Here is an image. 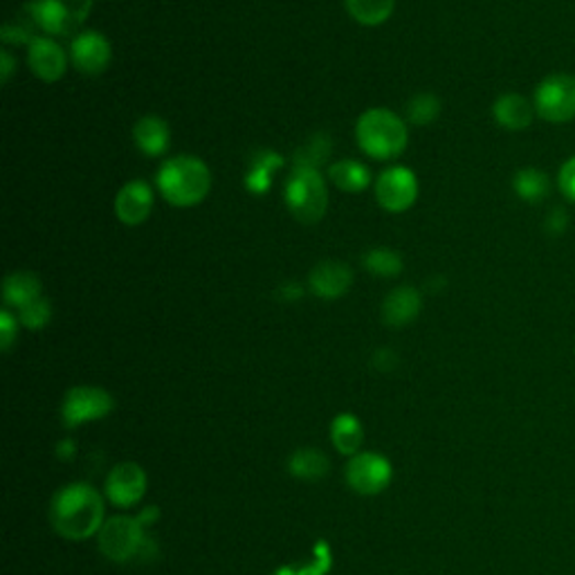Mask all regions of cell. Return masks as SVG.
Instances as JSON below:
<instances>
[{
    "instance_id": "obj_29",
    "label": "cell",
    "mask_w": 575,
    "mask_h": 575,
    "mask_svg": "<svg viewBox=\"0 0 575 575\" xmlns=\"http://www.w3.org/2000/svg\"><path fill=\"white\" fill-rule=\"evenodd\" d=\"M362 266L375 277H398L405 268L403 255L392 248H371L362 257Z\"/></svg>"
},
{
    "instance_id": "obj_10",
    "label": "cell",
    "mask_w": 575,
    "mask_h": 575,
    "mask_svg": "<svg viewBox=\"0 0 575 575\" xmlns=\"http://www.w3.org/2000/svg\"><path fill=\"white\" fill-rule=\"evenodd\" d=\"M347 482L360 495H377L392 482V463L375 452H358L347 465Z\"/></svg>"
},
{
    "instance_id": "obj_5",
    "label": "cell",
    "mask_w": 575,
    "mask_h": 575,
    "mask_svg": "<svg viewBox=\"0 0 575 575\" xmlns=\"http://www.w3.org/2000/svg\"><path fill=\"white\" fill-rule=\"evenodd\" d=\"M94 0H30L27 10L43 36H77Z\"/></svg>"
},
{
    "instance_id": "obj_31",
    "label": "cell",
    "mask_w": 575,
    "mask_h": 575,
    "mask_svg": "<svg viewBox=\"0 0 575 575\" xmlns=\"http://www.w3.org/2000/svg\"><path fill=\"white\" fill-rule=\"evenodd\" d=\"M557 184H560L562 194L566 196V201L575 205V156H571V158L560 167Z\"/></svg>"
},
{
    "instance_id": "obj_24",
    "label": "cell",
    "mask_w": 575,
    "mask_h": 575,
    "mask_svg": "<svg viewBox=\"0 0 575 575\" xmlns=\"http://www.w3.org/2000/svg\"><path fill=\"white\" fill-rule=\"evenodd\" d=\"M330 439H332V446L338 448L342 454L356 456L362 448V441H364L362 422L353 414H340L338 418L332 420Z\"/></svg>"
},
{
    "instance_id": "obj_36",
    "label": "cell",
    "mask_w": 575,
    "mask_h": 575,
    "mask_svg": "<svg viewBox=\"0 0 575 575\" xmlns=\"http://www.w3.org/2000/svg\"><path fill=\"white\" fill-rule=\"evenodd\" d=\"M14 70H16V61L10 55L8 47H3V53H0V75H3V83H8L12 79Z\"/></svg>"
},
{
    "instance_id": "obj_16",
    "label": "cell",
    "mask_w": 575,
    "mask_h": 575,
    "mask_svg": "<svg viewBox=\"0 0 575 575\" xmlns=\"http://www.w3.org/2000/svg\"><path fill=\"white\" fill-rule=\"evenodd\" d=\"M422 311V295L414 285H398L382 302V322L392 328L407 326L418 319Z\"/></svg>"
},
{
    "instance_id": "obj_12",
    "label": "cell",
    "mask_w": 575,
    "mask_h": 575,
    "mask_svg": "<svg viewBox=\"0 0 575 575\" xmlns=\"http://www.w3.org/2000/svg\"><path fill=\"white\" fill-rule=\"evenodd\" d=\"M147 493V472L137 463L124 461L117 463L106 476V497L117 508H131L139 504Z\"/></svg>"
},
{
    "instance_id": "obj_22",
    "label": "cell",
    "mask_w": 575,
    "mask_h": 575,
    "mask_svg": "<svg viewBox=\"0 0 575 575\" xmlns=\"http://www.w3.org/2000/svg\"><path fill=\"white\" fill-rule=\"evenodd\" d=\"M512 189L519 201L538 205L551 194V178L538 167H523L512 176Z\"/></svg>"
},
{
    "instance_id": "obj_14",
    "label": "cell",
    "mask_w": 575,
    "mask_h": 575,
    "mask_svg": "<svg viewBox=\"0 0 575 575\" xmlns=\"http://www.w3.org/2000/svg\"><path fill=\"white\" fill-rule=\"evenodd\" d=\"M156 196L149 182L131 180L126 182L115 196V216L126 227H137L147 221L154 212Z\"/></svg>"
},
{
    "instance_id": "obj_32",
    "label": "cell",
    "mask_w": 575,
    "mask_h": 575,
    "mask_svg": "<svg viewBox=\"0 0 575 575\" xmlns=\"http://www.w3.org/2000/svg\"><path fill=\"white\" fill-rule=\"evenodd\" d=\"M16 332H19V317H14L8 308L0 313V342H3V349L8 351L14 340H16Z\"/></svg>"
},
{
    "instance_id": "obj_13",
    "label": "cell",
    "mask_w": 575,
    "mask_h": 575,
    "mask_svg": "<svg viewBox=\"0 0 575 575\" xmlns=\"http://www.w3.org/2000/svg\"><path fill=\"white\" fill-rule=\"evenodd\" d=\"M30 70L45 83L59 81L70 64V55L53 36H38L27 47Z\"/></svg>"
},
{
    "instance_id": "obj_34",
    "label": "cell",
    "mask_w": 575,
    "mask_h": 575,
    "mask_svg": "<svg viewBox=\"0 0 575 575\" xmlns=\"http://www.w3.org/2000/svg\"><path fill=\"white\" fill-rule=\"evenodd\" d=\"M566 227H568V214L562 207L551 210L546 216V232L553 236H560L566 232Z\"/></svg>"
},
{
    "instance_id": "obj_8",
    "label": "cell",
    "mask_w": 575,
    "mask_h": 575,
    "mask_svg": "<svg viewBox=\"0 0 575 575\" xmlns=\"http://www.w3.org/2000/svg\"><path fill=\"white\" fill-rule=\"evenodd\" d=\"M377 205L390 214H403L418 201V178L407 167H390L382 171L373 184Z\"/></svg>"
},
{
    "instance_id": "obj_1",
    "label": "cell",
    "mask_w": 575,
    "mask_h": 575,
    "mask_svg": "<svg viewBox=\"0 0 575 575\" xmlns=\"http://www.w3.org/2000/svg\"><path fill=\"white\" fill-rule=\"evenodd\" d=\"M50 519L66 540H88L104 526V499L88 484H70L61 488L50 508Z\"/></svg>"
},
{
    "instance_id": "obj_21",
    "label": "cell",
    "mask_w": 575,
    "mask_h": 575,
    "mask_svg": "<svg viewBox=\"0 0 575 575\" xmlns=\"http://www.w3.org/2000/svg\"><path fill=\"white\" fill-rule=\"evenodd\" d=\"M328 180L338 189L347 191V194H362L364 189L371 187L373 176L367 165H362L360 160L347 158V160H340L328 167Z\"/></svg>"
},
{
    "instance_id": "obj_30",
    "label": "cell",
    "mask_w": 575,
    "mask_h": 575,
    "mask_svg": "<svg viewBox=\"0 0 575 575\" xmlns=\"http://www.w3.org/2000/svg\"><path fill=\"white\" fill-rule=\"evenodd\" d=\"M50 319H53V306L45 297H38L19 311V322L30 330H41L43 326L50 324Z\"/></svg>"
},
{
    "instance_id": "obj_2",
    "label": "cell",
    "mask_w": 575,
    "mask_h": 575,
    "mask_svg": "<svg viewBox=\"0 0 575 575\" xmlns=\"http://www.w3.org/2000/svg\"><path fill=\"white\" fill-rule=\"evenodd\" d=\"M156 184L169 205L194 207L210 194L212 171L196 156H176L162 162Z\"/></svg>"
},
{
    "instance_id": "obj_27",
    "label": "cell",
    "mask_w": 575,
    "mask_h": 575,
    "mask_svg": "<svg viewBox=\"0 0 575 575\" xmlns=\"http://www.w3.org/2000/svg\"><path fill=\"white\" fill-rule=\"evenodd\" d=\"M38 32H41V30H38L36 21H34V16L30 14V10H27V5H25L23 10H19V12L3 25V30H0V36H3V41H5L8 45H27V47H30V43L41 36Z\"/></svg>"
},
{
    "instance_id": "obj_28",
    "label": "cell",
    "mask_w": 575,
    "mask_h": 575,
    "mask_svg": "<svg viewBox=\"0 0 575 575\" xmlns=\"http://www.w3.org/2000/svg\"><path fill=\"white\" fill-rule=\"evenodd\" d=\"M441 100L435 92H418L407 102L405 115L414 126H429L441 117Z\"/></svg>"
},
{
    "instance_id": "obj_35",
    "label": "cell",
    "mask_w": 575,
    "mask_h": 575,
    "mask_svg": "<svg viewBox=\"0 0 575 575\" xmlns=\"http://www.w3.org/2000/svg\"><path fill=\"white\" fill-rule=\"evenodd\" d=\"M373 364L377 371H392L398 364V356L392 349H377L373 353Z\"/></svg>"
},
{
    "instance_id": "obj_6",
    "label": "cell",
    "mask_w": 575,
    "mask_h": 575,
    "mask_svg": "<svg viewBox=\"0 0 575 575\" xmlns=\"http://www.w3.org/2000/svg\"><path fill=\"white\" fill-rule=\"evenodd\" d=\"M538 117L551 124H566L575 120V77L566 72L551 75L540 81L533 98Z\"/></svg>"
},
{
    "instance_id": "obj_23",
    "label": "cell",
    "mask_w": 575,
    "mask_h": 575,
    "mask_svg": "<svg viewBox=\"0 0 575 575\" xmlns=\"http://www.w3.org/2000/svg\"><path fill=\"white\" fill-rule=\"evenodd\" d=\"M347 12L364 27L387 23L396 10V0H345Z\"/></svg>"
},
{
    "instance_id": "obj_19",
    "label": "cell",
    "mask_w": 575,
    "mask_h": 575,
    "mask_svg": "<svg viewBox=\"0 0 575 575\" xmlns=\"http://www.w3.org/2000/svg\"><path fill=\"white\" fill-rule=\"evenodd\" d=\"M283 165H285V158L281 154H277L274 149L255 151L252 158H250L246 178H244L246 189L250 191L252 196H266L270 187H272L274 173L279 169H283Z\"/></svg>"
},
{
    "instance_id": "obj_25",
    "label": "cell",
    "mask_w": 575,
    "mask_h": 575,
    "mask_svg": "<svg viewBox=\"0 0 575 575\" xmlns=\"http://www.w3.org/2000/svg\"><path fill=\"white\" fill-rule=\"evenodd\" d=\"M328 456L319 452L317 448H300L291 461H288V470L304 482H317L324 474H328Z\"/></svg>"
},
{
    "instance_id": "obj_38",
    "label": "cell",
    "mask_w": 575,
    "mask_h": 575,
    "mask_svg": "<svg viewBox=\"0 0 575 575\" xmlns=\"http://www.w3.org/2000/svg\"><path fill=\"white\" fill-rule=\"evenodd\" d=\"M70 448H75V443H72V441H66V443L61 446V452H59V454H61V456H70V454H75V452H70Z\"/></svg>"
},
{
    "instance_id": "obj_3",
    "label": "cell",
    "mask_w": 575,
    "mask_h": 575,
    "mask_svg": "<svg viewBox=\"0 0 575 575\" xmlns=\"http://www.w3.org/2000/svg\"><path fill=\"white\" fill-rule=\"evenodd\" d=\"M358 147L373 160H396L409 142L407 124L390 109H369L356 124Z\"/></svg>"
},
{
    "instance_id": "obj_20",
    "label": "cell",
    "mask_w": 575,
    "mask_h": 575,
    "mask_svg": "<svg viewBox=\"0 0 575 575\" xmlns=\"http://www.w3.org/2000/svg\"><path fill=\"white\" fill-rule=\"evenodd\" d=\"M3 297H5V304L16 308V311H21L30 302L43 297V285H41L38 274L27 272V270H19V272L8 274L5 283H3Z\"/></svg>"
},
{
    "instance_id": "obj_26",
    "label": "cell",
    "mask_w": 575,
    "mask_h": 575,
    "mask_svg": "<svg viewBox=\"0 0 575 575\" xmlns=\"http://www.w3.org/2000/svg\"><path fill=\"white\" fill-rule=\"evenodd\" d=\"M332 151V139L328 133H315L311 135L302 147L293 156V167H306V169H319Z\"/></svg>"
},
{
    "instance_id": "obj_33",
    "label": "cell",
    "mask_w": 575,
    "mask_h": 575,
    "mask_svg": "<svg viewBox=\"0 0 575 575\" xmlns=\"http://www.w3.org/2000/svg\"><path fill=\"white\" fill-rule=\"evenodd\" d=\"M274 297L279 302H285V304H295L304 297V285L300 281H283L279 288H277V293Z\"/></svg>"
},
{
    "instance_id": "obj_9",
    "label": "cell",
    "mask_w": 575,
    "mask_h": 575,
    "mask_svg": "<svg viewBox=\"0 0 575 575\" xmlns=\"http://www.w3.org/2000/svg\"><path fill=\"white\" fill-rule=\"evenodd\" d=\"M115 409L113 396L102 387H75L64 401V422L66 427H79L90 420H100Z\"/></svg>"
},
{
    "instance_id": "obj_17",
    "label": "cell",
    "mask_w": 575,
    "mask_h": 575,
    "mask_svg": "<svg viewBox=\"0 0 575 575\" xmlns=\"http://www.w3.org/2000/svg\"><path fill=\"white\" fill-rule=\"evenodd\" d=\"M535 115V104L519 92H504L493 104V117L506 131H526L533 124Z\"/></svg>"
},
{
    "instance_id": "obj_18",
    "label": "cell",
    "mask_w": 575,
    "mask_h": 575,
    "mask_svg": "<svg viewBox=\"0 0 575 575\" xmlns=\"http://www.w3.org/2000/svg\"><path fill=\"white\" fill-rule=\"evenodd\" d=\"M135 147L149 158H160L171 147V128L158 115H142L133 126Z\"/></svg>"
},
{
    "instance_id": "obj_11",
    "label": "cell",
    "mask_w": 575,
    "mask_h": 575,
    "mask_svg": "<svg viewBox=\"0 0 575 575\" xmlns=\"http://www.w3.org/2000/svg\"><path fill=\"white\" fill-rule=\"evenodd\" d=\"M68 55H70V64L81 75H88V77L102 75L111 66V59H113L111 41L102 32H94V30H86L72 36Z\"/></svg>"
},
{
    "instance_id": "obj_15",
    "label": "cell",
    "mask_w": 575,
    "mask_h": 575,
    "mask_svg": "<svg viewBox=\"0 0 575 575\" xmlns=\"http://www.w3.org/2000/svg\"><path fill=\"white\" fill-rule=\"evenodd\" d=\"M353 285V270L342 261H319L308 274L311 293L319 300L332 302L345 297Z\"/></svg>"
},
{
    "instance_id": "obj_4",
    "label": "cell",
    "mask_w": 575,
    "mask_h": 575,
    "mask_svg": "<svg viewBox=\"0 0 575 575\" xmlns=\"http://www.w3.org/2000/svg\"><path fill=\"white\" fill-rule=\"evenodd\" d=\"M283 201L300 223L315 225L324 218L328 207V187L319 169L293 167L283 184Z\"/></svg>"
},
{
    "instance_id": "obj_7",
    "label": "cell",
    "mask_w": 575,
    "mask_h": 575,
    "mask_svg": "<svg viewBox=\"0 0 575 575\" xmlns=\"http://www.w3.org/2000/svg\"><path fill=\"white\" fill-rule=\"evenodd\" d=\"M149 538L144 535V526L133 517H111L100 531V549L113 562H128L144 553Z\"/></svg>"
},
{
    "instance_id": "obj_37",
    "label": "cell",
    "mask_w": 575,
    "mask_h": 575,
    "mask_svg": "<svg viewBox=\"0 0 575 575\" xmlns=\"http://www.w3.org/2000/svg\"><path fill=\"white\" fill-rule=\"evenodd\" d=\"M158 508H147V510H144L142 515H139V521H142V526H149V523H154V519L158 517Z\"/></svg>"
}]
</instances>
